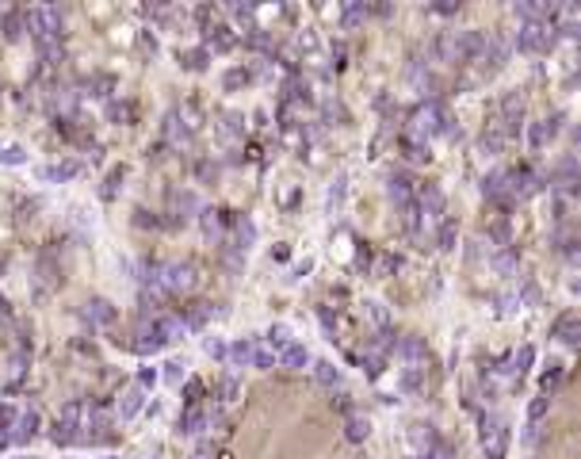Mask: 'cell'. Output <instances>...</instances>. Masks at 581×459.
Returning a JSON list of instances; mask_svg holds the SVG:
<instances>
[{"instance_id": "41", "label": "cell", "mask_w": 581, "mask_h": 459, "mask_svg": "<svg viewBox=\"0 0 581 459\" xmlns=\"http://www.w3.org/2000/svg\"><path fill=\"white\" fill-rule=\"evenodd\" d=\"M184 379H187V360H168V364H165V383L180 387Z\"/></svg>"}, {"instance_id": "46", "label": "cell", "mask_w": 581, "mask_h": 459, "mask_svg": "<svg viewBox=\"0 0 581 459\" xmlns=\"http://www.w3.org/2000/svg\"><path fill=\"white\" fill-rule=\"evenodd\" d=\"M203 352H207L211 360H226V341H222V337H207V341H203Z\"/></svg>"}, {"instance_id": "55", "label": "cell", "mask_w": 581, "mask_h": 459, "mask_svg": "<svg viewBox=\"0 0 581 459\" xmlns=\"http://www.w3.org/2000/svg\"><path fill=\"white\" fill-rule=\"evenodd\" d=\"M187 459H211V455H199V452H195V455H187Z\"/></svg>"}, {"instance_id": "49", "label": "cell", "mask_w": 581, "mask_h": 459, "mask_svg": "<svg viewBox=\"0 0 581 459\" xmlns=\"http://www.w3.org/2000/svg\"><path fill=\"white\" fill-rule=\"evenodd\" d=\"M195 176H199V180H218V165H214V161H199V165H195Z\"/></svg>"}, {"instance_id": "25", "label": "cell", "mask_w": 581, "mask_h": 459, "mask_svg": "<svg viewBox=\"0 0 581 459\" xmlns=\"http://www.w3.org/2000/svg\"><path fill=\"white\" fill-rule=\"evenodd\" d=\"M455 241H459V226H455L452 214H444V219L436 222V230H433V245H440L444 252H452Z\"/></svg>"}, {"instance_id": "18", "label": "cell", "mask_w": 581, "mask_h": 459, "mask_svg": "<svg viewBox=\"0 0 581 459\" xmlns=\"http://www.w3.org/2000/svg\"><path fill=\"white\" fill-rule=\"evenodd\" d=\"M176 318L184 322V330H203V325L214 318V306L211 303H187V306H180Z\"/></svg>"}, {"instance_id": "39", "label": "cell", "mask_w": 581, "mask_h": 459, "mask_svg": "<svg viewBox=\"0 0 581 459\" xmlns=\"http://www.w3.org/2000/svg\"><path fill=\"white\" fill-rule=\"evenodd\" d=\"M0 165H12V168L27 165V149L23 146H0Z\"/></svg>"}, {"instance_id": "31", "label": "cell", "mask_w": 581, "mask_h": 459, "mask_svg": "<svg viewBox=\"0 0 581 459\" xmlns=\"http://www.w3.org/2000/svg\"><path fill=\"white\" fill-rule=\"evenodd\" d=\"M245 84H252V69H249V65H233V69L222 73V88H226V92H237V88H245Z\"/></svg>"}, {"instance_id": "29", "label": "cell", "mask_w": 581, "mask_h": 459, "mask_svg": "<svg viewBox=\"0 0 581 459\" xmlns=\"http://www.w3.org/2000/svg\"><path fill=\"white\" fill-rule=\"evenodd\" d=\"M505 146H509V134L501 130V123H490V127L482 130V149H486L490 157H498Z\"/></svg>"}, {"instance_id": "27", "label": "cell", "mask_w": 581, "mask_h": 459, "mask_svg": "<svg viewBox=\"0 0 581 459\" xmlns=\"http://www.w3.org/2000/svg\"><path fill=\"white\" fill-rule=\"evenodd\" d=\"M490 268L498 272V276H517L520 260H517L512 249H490Z\"/></svg>"}, {"instance_id": "32", "label": "cell", "mask_w": 581, "mask_h": 459, "mask_svg": "<svg viewBox=\"0 0 581 459\" xmlns=\"http://www.w3.org/2000/svg\"><path fill=\"white\" fill-rule=\"evenodd\" d=\"M50 440L58 448H73V444H81V429L65 425V421H54V425H50Z\"/></svg>"}, {"instance_id": "5", "label": "cell", "mask_w": 581, "mask_h": 459, "mask_svg": "<svg viewBox=\"0 0 581 459\" xmlns=\"http://www.w3.org/2000/svg\"><path fill=\"white\" fill-rule=\"evenodd\" d=\"M123 344H127L130 352H138V356H157L161 349H168L161 330H157V322H146V318L134 325V330H130V337H127Z\"/></svg>"}, {"instance_id": "6", "label": "cell", "mask_w": 581, "mask_h": 459, "mask_svg": "<svg viewBox=\"0 0 581 459\" xmlns=\"http://www.w3.org/2000/svg\"><path fill=\"white\" fill-rule=\"evenodd\" d=\"M237 42H241V35L233 31L230 23H222V20H211V23H203V50H214V54H230V50H237Z\"/></svg>"}, {"instance_id": "15", "label": "cell", "mask_w": 581, "mask_h": 459, "mask_svg": "<svg viewBox=\"0 0 581 459\" xmlns=\"http://www.w3.org/2000/svg\"><path fill=\"white\" fill-rule=\"evenodd\" d=\"M276 364H279V368H287V371H306V364H314V356H310V349H306V344L290 341L287 349L276 352Z\"/></svg>"}, {"instance_id": "36", "label": "cell", "mask_w": 581, "mask_h": 459, "mask_svg": "<svg viewBox=\"0 0 581 459\" xmlns=\"http://www.w3.org/2000/svg\"><path fill=\"white\" fill-rule=\"evenodd\" d=\"M207 62H211V54L203 50V46H195V50H180V65H184V69H192V73H203V69H207Z\"/></svg>"}, {"instance_id": "12", "label": "cell", "mask_w": 581, "mask_h": 459, "mask_svg": "<svg viewBox=\"0 0 581 459\" xmlns=\"http://www.w3.org/2000/svg\"><path fill=\"white\" fill-rule=\"evenodd\" d=\"M35 173H39V180H46V184H65V180H73V176L81 173V161H77V157H65V161L39 165Z\"/></svg>"}, {"instance_id": "33", "label": "cell", "mask_w": 581, "mask_h": 459, "mask_svg": "<svg viewBox=\"0 0 581 459\" xmlns=\"http://www.w3.org/2000/svg\"><path fill=\"white\" fill-rule=\"evenodd\" d=\"M218 119H222L218 130H222L226 138H241V134H245V115H241V111H222Z\"/></svg>"}, {"instance_id": "23", "label": "cell", "mask_w": 581, "mask_h": 459, "mask_svg": "<svg viewBox=\"0 0 581 459\" xmlns=\"http://www.w3.org/2000/svg\"><path fill=\"white\" fill-rule=\"evenodd\" d=\"M562 379H566V364H558V360H547L543 364V376H539V395H555V390L562 387Z\"/></svg>"}, {"instance_id": "26", "label": "cell", "mask_w": 581, "mask_h": 459, "mask_svg": "<svg viewBox=\"0 0 581 459\" xmlns=\"http://www.w3.org/2000/svg\"><path fill=\"white\" fill-rule=\"evenodd\" d=\"M0 31H4L8 42H20L23 39V8H8V12H0Z\"/></svg>"}, {"instance_id": "16", "label": "cell", "mask_w": 581, "mask_h": 459, "mask_svg": "<svg viewBox=\"0 0 581 459\" xmlns=\"http://www.w3.org/2000/svg\"><path fill=\"white\" fill-rule=\"evenodd\" d=\"M146 409V390L138 387V383H130V387L123 390V398H119V409H115V417L119 421H134L138 414Z\"/></svg>"}, {"instance_id": "11", "label": "cell", "mask_w": 581, "mask_h": 459, "mask_svg": "<svg viewBox=\"0 0 581 459\" xmlns=\"http://www.w3.org/2000/svg\"><path fill=\"white\" fill-rule=\"evenodd\" d=\"M230 219H233V214H230V211H222V207H203V211H199L203 233H207L211 241H226V233H230Z\"/></svg>"}, {"instance_id": "17", "label": "cell", "mask_w": 581, "mask_h": 459, "mask_svg": "<svg viewBox=\"0 0 581 459\" xmlns=\"http://www.w3.org/2000/svg\"><path fill=\"white\" fill-rule=\"evenodd\" d=\"M260 337H241V341L226 344V364L230 368H252V352H257Z\"/></svg>"}, {"instance_id": "2", "label": "cell", "mask_w": 581, "mask_h": 459, "mask_svg": "<svg viewBox=\"0 0 581 459\" xmlns=\"http://www.w3.org/2000/svg\"><path fill=\"white\" fill-rule=\"evenodd\" d=\"M555 42H558V35H555V27L551 23H520L517 27V35H512V50H520V54H547V50H555Z\"/></svg>"}, {"instance_id": "8", "label": "cell", "mask_w": 581, "mask_h": 459, "mask_svg": "<svg viewBox=\"0 0 581 459\" xmlns=\"http://www.w3.org/2000/svg\"><path fill=\"white\" fill-rule=\"evenodd\" d=\"M455 39V65H471L482 58V42H486V31L478 27H466V31H452Z\"/></svg>"}, {"instance_id": "53", "label": "cell", "mask_w": 581, "mask_h": 459, "mask_svg": "<svg viewBox=\"0 0 581 459\" xmlns=\"http://www.w3.org/2000/svg\"><path fill=\"white\" fill-rule=\"evenodd\" d=\"M333 69H344V46H333Z\"/></svg>"}, {"instance_id": "42", "label": "cell", "mask_w": 581, "mask_h": 459, "mask_svg": "<svg viewBox=\"0 0 581 459\" xmlns=\"http://www.w3.org/2000/svg\"><path fill=\"white\" fill-rule=\"evenodd\" d=\"M417 459H455V444H452V440H444V436H440L436 444L428 448L425 455H417Z\"/></svg>"}, {"instance_id": "3", "label": "cell", "mask_w": 581, "mask_h": 459, "mask_svg": "<svg viewBox=\"0 0 581 459\" xmlns=\"http://www.w3.org/2000/svg\"><path fill=\"white\" fill-rule=\"evenodd\" d=\"M199 284L203 276L195 260H168V265H161V287L168 295H192Z\"/></svg>"}, {"instance_id": "37", "label": "cell", "mask_w": 581, "mask_h": 459, "mask_svg": "<svg viewBox=\"0 0 581 459\" xmlns=\"http://www.w3.org/2000/svg\"><path fill=\"white\" fill-rule=\"evenodd\" d=\"M252 368H257V371H271V368H276V352L264 344V337L257 341V352H252Z\"/></svg>"}, {"instance_id": "43", "label": "cell", "mask_w": 581, "mask_h": 459, "mask_svg": "<svg viewBox=\"0 0 581 459\" xmlns=\"http://www.w3.org/2000/svg\"><path fill=\"white\" fill-rule=\"evenodd\" d=\"M237 395H241V379H237V376H222V379H218V398H222V402H233Z\"/></svg>"}, {"instance_id": "13", "label": "cell", "mask_w": 581, "mask_h": 459, "mask_svg": "<svg viewBox=\"0 0 581 459\" xmlns=\"http://www.w3.org/2000/svg\"><path fill=\"white\" fill-rule=\"evenodd\" d=\"M406 440H409V448H413V455H425L440 440V433H436L433 421H413V425L406 429Z\"/></svg>"}, {"instance_id": "14", "label": "cell", "mask_w": 581, "mask_h": 459, "mask_svg": "<svg viewBox=\"0 0 581 459\" xmlns=\"http://www.w3.org/2000/svg\"><path fill=\"white\" fill-rule=\"evenodd\" d=\"M558 123H562V115H555V119H551V115L547 119H536V123L528 127V149H536V153H539V149H547V142L558 134Z\"/></svg>"}, {"instance_id": "54", "label": "cell", "mask_w": 581, "mask_h": 459, "mask_svg": "<svg viewBox=\"0 0 581 459\" xmlns=\"http://www.w3.org/2000/svg\"><path fill=\"white\" fill-rule=\"evenodd\" d=\"M100 157H104V149H100V146H88V161H92V165H96V161H100Z\"/></svg>"}, {"instance_id": "45", "label": "cell", "mask_w": 581, "mask_h": 459, "mask_svg": "<svg viewBox=\"0 0 581 459\" xmlns=\"http://www.w3.org/2000/svg\"><path fill=\"white\" fill-rule=\"evenodd\" d=\"M344 184H348V176H336V180H333V188H329V203H325V207H329V214H336V207H341V199H344Z\"/></svg>"}, {"instance_id": "47", "label": "cell", "mask_w": 581, "mask_h": 459, "mask_svg": "<svg viewBox=\"0 0 581 459\" xmlns=\"http://www.w3.org/2000/svg\"><path fill=\"white\" fill-rule=\"evenodd\" d=\"M195 402H203V383H199V379H187V387H184V406H195Z\"/></svg>"}, {"instance_id": "7", "label": "cell", "mask_w": 581, "mask_h": 459, "mask_svg": "<svg viewBox=\"0 0 581 459\" xmlns=\"http://www.w3.org/2000/svg\"><path fill=\"white\" fill-rule=\"evenodd\" d=\"M509 54H512V46H509V39H505L501 31H490L486 35V42H482V69L486 73H498V69H505L509 65Z\"/></svg>"}, {"instance_id": "51", "label": "cell", "mask_w": 581, "mask_h": 459, "mask_svg": "<svg viewBox=\"0 0 581 459\" xmlns=\"http://www.w3.org/2000/svg\"><path fill=\"white\" fill-rule=\"evenodd\" d=\"M153 383H157V368H142V371H138V387H142V390H149Z\"/></svg>"}, {"instance_id": "40", "label": "cell", "mask_w": 581, "mask_h": 459, "mask_svg": "<svg viewBox=\"0 0 581 459\" xmlns=\"http://www.w3.org/2000/svg\"><path fill=\"white\" fill-rule=\"evenodd\" d=\"M368 314H371V322H375V330L379 333H390V310L382 303H368Z\"/></svg>"}, {"instance_id": "48", "label": "cell", "mask_w": 581, "mask_h": 459, "mask_svg": "<svg viewBox=\"0 0 581 459\" xmlns=\"http://www.w3.org/2000/svg\"><path fill=\"white\" fill-rule=\"evenodd\" d=\"M138 54H142V58H153L157 54V39L149 31H138Z\"/></svg>"}, {"instance_id": "50", "label": "cell", "mask_w": 581, "mask_h": 459, "mask_svg": "<svg viewBox=\"0 0 581 459\" xmlns=\"http://www.w3.org/2000/svg\"><path fill=\"white\" fill-rule=\"evenodd\" d=\"M317 318H322L325 333H329V341H333V333H336V318H333V310H329V306H322V310H317Z\"/></svg>"}, {"instance_id": "30", "label": "cell", "mask_w": 581, "mask_h": 459, "mask_svg": "<svg viewBox=\"0 0 581 459\" xmlns=\"http://www.w3.org/2000/svg\"><path fill=\"white\" fill-rule=\"evenodd\" d=\"M84 417H88V402H84V398L65 402L61 414H58V421H65V425H73V429H81V425H84Z\"/></svg>"}, {"instance_id": "24", "label": "cell", "mask_w": 581, "mask_h": 459, "mask_svg": "<svg viewBox=\"0 0 581 459\" xmlns=\"http://www.w3.org/2000/svg\"><path fill=\"white\" fill-rule=\"evenodd\" d=\"M107 119L119 127H134L138 123V104L134 100H107Z\"/></svg>"}, {"instance_id": "22", "label": "cell", "mask_w": 581, "mask_h": 459, "mask_svg": "<svg viewBox=\"0 0 581 459\" xmlns=\"http://www.w3.org/2000/svg\"><path fill=\"white\" fill-rule=\"evenodd\" d=\"M115 92V77L111 73H92V77L81 81V96H100V100H111Z\"/></svg>"}, {"instance_id": "38", "label": "cell", "mask_w": 581, "mask_h": 459, "mask_svg": "<svg viewBox=\"0 0 581 459\" xmlns=\"http://www.w3.org/2000/svg\"><path fill=\"white\" fill-rule=\"evenodd\" d=\"M547 414H551V398L547 395H536V398L528 402V425H539Z\"/></svg>"}, {"instance_id": "20", "label": "cell", "mask_w": 581, "mask_h": 459, "mask_svg": "<svg viewBox=\"0 0 581 459\" xmlns=\"http://www.w3.org/2000/svg\"><path fill=\"white\" fill-rule=\"evenodd\" d=\"M314 379L322 383L325 390H333V395H336V390L344 387V371L336 368L333 360H314Z\"/></svg>"}, {"instance_id": "28", "label": "cell", "mask_w": 581, "mask_h": 459, "mask_svg": "<svg viewBox=\"0 0 581 459\" xmlns=\"http://www.w3.org/2000/svg\"><path fill=\"white\" fill-rule=\"evenodd\" d=\"M505 452H509V425L482 440V459H505Z\"/></svg>"}, {"instance_id": "1", "label": "cell", "mask_w": 581, "mask_h": 459, "mask_svg": "<svg viewBox=\"0 0 581 459\" xmlns=\"http://www.w3.org/2000/svg\"><path fill=\"white\" fill-rule=\"evenodd\" d=\"M23 27L31 31L35 46H54L61 42V8L54 4H35V8H23Z\"/></svg>"}, {"instance_id": "21", "label": "cell", "mask_w": 581, "mask_h": 459, "mask_svg": "<svg viewBox=\"0 0 581 459\" xmlns=\"http://www.w3.org/2000/svg\"><path fill=\"white\" fill-rule=\"evenodd\" d=\"M371 16V4H360V0H352V4H341L336 8V23L344 27V31H356L363 20Z\"/></svg>"}, {"instance_id": "19", "label": "cell", "mask_w": 581, "mask_h": 459, "mask_svg": "<svg viewBox=\"0 0 581 459\" xmlns=\"http://www.w3.org/2000/svg\"><path fill=\"white\" fill-rule=\"evenodd\" d=\"M344 436H348L352 444H363V440L371 436V417L363 414V409H348V414H344Z\"/></svg>"}, {"instance_id": "35", "label": "cell", "mask_w": 581, "mask_h": 459, "mask_svg": "<svg viewBox=\"0 0 581 459\" xmlns=\"http://www.w3.org/2000/svg\"><path fill=\"white\" fill-rule=\"evenodd\" d=\"M290 341H295V337H290V325H287V322H276V325H271V330H268V337H264V344H268L271 352L287 349Z\"/></svg>"}, {"instance_id": "10", "label": "cell", "mask_w": 581, "mask_h": 459, "mask_svg": "<svg viewBox=\"0 0 581 459\" xmlns=\"http://www.w3.org/2000/svg\"><path fill=\"white\" fill-rule=\"evenodd\" d=\"M81 314H84V322H88L92 330H107V325L119 322V310L107 303V298H88Z\"/></svg>"}, {"instance_id": "9", "label": "cell", "mask_w": 581, "mask_h": 459, "mask_svg": "<svg viewBox=\"0 0 581 459\" xmlns=\"http://www.w3.org/2000/svg\"><path fill=\"white\" fill-rule=\"evenodd\" d=\"M551 337H555L558 344H566V349H577L581 341V322H577V310H562L555 322H551Z\"/></svg>"}, {"instance_id": "52", "label": "cell", "mask_w": 581, "mask_h": 459, "mask_svg": "<svg viewBox=\"0 0 581 459\" xmlns=\"http://www.w3.org/2000/svg\"><path fill=\"white\" fill-rule=\"evenodd\" d=\"M428 12H436V16H455L459 4H455V0H444V4H428Z\"/></svg>"}, {"instance_id": "34", "label": "cell", "mask_w": 581, "mask_h": 459, "mask_svg": "<svg viewBox=\"0 0 581 459\" xmlns=\"http://www.w3.org/2000/svg\"><path fill=\"white\" fill-rule=\"evenodd\" d=\"M127 180V165H115V168H111V173L104 176V188H100V199H115V195H119V184H123Z\"/></svg>"}, {"instance_id": "4", "label": "cell", "mask_w": 581, "mask_h": 459, "mask_svg": "<svg viewBox=\"0 0 581 459\" xmlns=\"http://www.w3.org/2000/svg\"><path fill=\"white\" fill-rule=\"evenodd\" d=\"M61 287V265L54 260L50 249L39 252V260H35V276H31V298H39V303H46L54 291Z\"/></svg>"}, {"instance_id": "44", "label": "cell", "mask_w": 581, "mask_h": 459, "mask_svg": "<svg viewBox=\"0 0 581 459\" xmlns=\"http://www.w3.org/2000/svg\"><path fill=\"white\" fill-rule=\"evenodd\" d=\"M401 153H406L413 165H421V161H428V157H433V153H428V146H417V142H409V138H401Z\"/></svg>"}]
</instances>
